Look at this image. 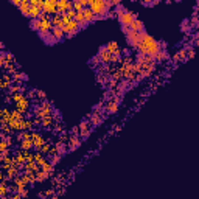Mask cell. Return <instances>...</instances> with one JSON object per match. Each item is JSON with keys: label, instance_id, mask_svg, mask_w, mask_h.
<instances>
[{"label": "cell", "instance_id": "6da1fadb", "mask_svg": "<svg viewBox=\"0 0 199 199\" xmlns=\"http://www.w3.org/2000/svg\"><path fill=\"white\" fill-rule=\"evenodd\" d=\"M89 8L97 14L98 20L100 19H106L107 13L112 8V2H107V0H89Z\"/></svg>", "mask_w": 199, "mask_h": 199}, {"label": "cell", "instance_id": "7a4b0ae2", "mask_svg": "<svg viewBox=\"0 0 199 199\" xmlns=\"http://www.w3.org/2000/svg\"><path fill=\"white\" fill-rule=\"evenodd\" d=\"M135 19H139V17H137V13L129 11V9H126L124 13L118 14V20H120V24H121V27H128V28H129Z\"/></svg>", "mask_w": 199, "mask_h": 199}, {"label": "cell", "instance_id": "3957f363", "mask_svg": "<svg viewBox=\"0 0 199 199\" xmlns=\"http://www.w3.org/2000/svg\"><path fill=\"white\" fill-rule=\"evenodd\" d=\"M62 30H64V33H65V38H72V36H75V34L80 31L81 27H80V24L73 19V20H70L67 25H64Z\"/></svg>", "mask_w": 199, "mask_h": 199}, {"label": "cell", "instance_id": "277c9868", "mask_svg": "<svg viewBox=\"0 0 199 199\" xmlns=\"http://www.w3.org/2000/svg\"><path fill=\"white\" fill-rule=\"evenodd\" d=\"M31 140L34 143V151H39L40 148H42V145L47 143V137H44L38 131H31Z\"/></svg>", "mask_w": 199, "mask_h": 199}, {"label": "cell", "instance_id": "5b68a950", "mask_svg": "<svg viewBox=\"0 0 199 199\" xmlns=\"http://www.w3.org/2000/svg\"><path fill=\"white\" fill-rule=\"evenodd\" d=\"M44 13L50 16L58 14V0H44Z\"/></svg>", "mask_w": 199, "mask_h": 199}, {"label": "cell", "instance_id": "8992f818", "mask_svg": "<svg viewBox=\"0 0 199 199\" xmlns=\"http://www.w3.org/2000/svg\"><path fill=\"white\" fill-rule=\"evenodd\" d=\"M98 56H100V59H101V64H104V65H111L112 55H111V51L106 48V45H104V47H100Z\"/></svg>", "mask_w": 199, "mask_h": 199}, {"label": "cell", "instance_id": "52a82bcc", "mask_svg": "<svg viewBox=\"0 0 199 199\" xmlns=\"http://www.w3.org/2000/svg\"><path fill=\"white\" fill-rule=\"evenodd\" d=\"M90 128H92V124H90V121L89 120H82L80 123V137L84 140V139H87L89 135H90Z\"/></svg>", "mask_w": 199, "mask_h": 199}, {"label": "cell", "instance_id": "ba28073f", "mask_svg": "<svg viewBox=\"0 0 199 199\" xmlns=\"http://www.w3.org/2000/svg\"><path fill=\"white\" fill-rule=\"evenodd\" d=\"M81 142H82V139H81L80 135H70V139H69V142H67V148H69V151H75V149H78L81 146Z\"/></svg>", "mask_w": 199, "mask_h": 199}, {"label": "cell", "instance_id": "9c48e42d", "mask_svg": "<svg viewBox=\"0 0 199 199\" xmlns=\"http://www.w3.org/2000/svg\"><path fill=\"white\" fill-rule=\"evenodd\" d=\"M14 106H16L14 109H17V111H20L22 114H25V112H28V111H30V106H31V104H30V100L25 97L24 100H20V101H19V103H16Z\"/></svg>", "mask_w": 199, "mask_h": 199}, {"label": "cell", "instance_id": "30bf717a", "mask_svg": "<svg viewBox=\"0 0 199 199\" xmlns=\"http://www.w3.org/2000/svg\"><path fill=\"white\" fill-rule=\"evenodd\" d=\"M40 170H42V171H45V173H48V174H50V177H53V176H55V165H53L48 159H44V162L40 163Z\"/></svg>", "mask_w": 199, "mask_h": 199}, {"label": "cell", "instance_id": "8fae6325", "mask_svg": "<svg viewBox=\"0 0 199 199\" xmlns=\"http://www.w3.org/2000/svg\"><path fill=\"white\" fill-rule=\"evenodd\" d=\"M86 120H89L92 126H98V124H101V121H103V115L95 114V112H90V114H87Z\"/></svg>", "mask_w": 199, "mask_h": 199}, {"label": "cell", "instance_id": "7c38bea8", "mask_svg": "<svg viewBox=\"0 0 199 199\" xmlns=\"http://www.w3.org/2000/svg\"><path fill=\"white\" fill-rule=\"evenodd\" d=\"M53 148H55V151H56L58 154H61V156H64V154L69 151V148H67V143H64V142H61V140L55 142V143H53Z\"/></svg>", "mask_w": 199, "mask_h": 199}, {"label": "cell", "instance_id": "4fadbf2b", "mask_svg": "<svg viewBox=\"0 0 199 199\" xmlns=\"http://www.w3.org/2000/svg\"><path fill=\"white\" fill-rule=\"evenodd\" d=\"M118 101H114V100H111V101H106V107H104V112L106 114H115L117 111H118Z\"/></svg>", "mask_w": 199, "mask_h": 199}, {"label": "cell", "instance_id": "5bb4252c", "mask_svg": "<svg viewBox=\"0 0 199 199\" xmlns=\"http://www.w3.org/2000/svg\"><path fill=\"white\" fill-rule=\"evenodd\" d=\"M82 13H84V17H86V22L87 24H90V22H93V20H98V17H97V14L87 6V8H84L82 9Z\"/></svg>", "mask_w": 199, "mask_h": 199}, {"label": "cell", "instance_id": "9a60e30c", "mask_svg": "<svg viewBox=\"0 0 199 199\" xmlns=\"http://www.w3.org/2000/svg\"><path fill=\"white\" fill-rule=\"evenodd\" d=\"M19 149H22V151H31V149H34V143H33V140H31V139L22 140V142L19 143Z\"/></svg>", "mask_w": 199, "mask_h": 199}, {"label": "cell", "instance_id": "2e32d148", "mask_svg": "<svg viewBox=\"0 0 199 199\" xmlns=\"http://www.w3.org/2000/svg\"><path fill=\"white\" fill-rule=\"evenodd\" d=\"M55 123H56L55 117H53V115H50V117H47V118H42V124H40V128L51 131V128L55 126Z\"/></svg>", "mask_w": 199, "mask_h": 199}, {"label": "cell", "instance_id": "e0dca14e", "mask_svg": "<svg viewBox=\"0 0 199 199\" xmlns=\"http://www.w3.org/2000/svg\"><path fill=\"white\" fill-rule=\"evenodd\" d=\"M20 174H22V171H19V170L14 168V166H11V168H8V170L5 171V176H6L8 181H13L14 177H17V176H20Z\"/></svg>", "mask_w": 199, "mask_h": 199}, {"label": "cell", "instance_id": "ac0fdd59", "mask_svg": "<svg viewBox=\"0 0 199 199\" xmlns=\"http://www.w3.org/2000/svg\"><path fill=\"white\" fill-rule=\"evenodd\" d=\"M51 25H53V28H62L64 27V24H62V14L51 16Z\"/></svg>", "mask_w": 199, "mask_h": 199}, {"label": "cell", "instance_id": "d6986e66", "mask_svg": "<svg viewBox=\"0 0 199 199\" xmlns=\"http://www.w3.org/2000/svg\"><path fill=\"white\" fill-rule=\"evenodd\" d=\"M156 70V64H149V65H143V72L140 73L143 78H149Z\"/></svg>", "mask_w": 199, "mask_h": 199}, {"label": "cell", "instance_id": "ffe728a7", "mask_svg": "<svg viewBox=\"0 0 199 199\" xmlns=\"http://www.w3.org/2000/svg\"><path fill=\"white\" fill-rule=\"evenodd\" d=\"M129 28H131V30H134V31H137V33H140V31H145V24H143L140 19H135Z\"/></svg>", "mask_w": 199, "mask_h": 199}, {"label": "cell", "instance_id": "44dd1931", "mask_svg": "<svg viewBox=\"0 0 199 199\" xmlns=\"http://www.w3.org/2000/svg\"><path fill=\"white\" fill-rule=\"evenodd\" d=\"M51 36L56 39V42H59V40H62L65 38V33H64L62 28H53L51 30Z\"/></svg>", "mask_w": 199, "mask_h": 199}, {"label": "cell", "instance_id": "7402d4cb", "mask_svg": "<svg viewBox=\"0 0 199 199\" xmlns=\"http://www.w3.org/2000/svg\"><path fill=\"white\" fill-rule=\"evenodd\" d=\"M30 8H31L30 2H28V0H22V3H20L19 9H20V13H22L24 16H28V17H30Z\"/></svg>", "mask_w": 199, "mask_h": 199}, {"label": "cell", "instance_id": "603a6c76", "mask_svg": "<svg viewBox=\"0 0 199 199\" xmlns=\"http://www.w3.org/2000/svg\"><path fill=\"white\" fill-rule=\"evenodd\" d=\"M156 62H165V61H168L170 59V55H168V51L166 50H160L159 53L156 55Z\"/></svg>", "mask_w": 199, "mask_h": 199}, {"label": "cell", "instance_id": "cb8c5ba5", "mask_svg": "<svg viewBox=\"0 0 199 199\" xmlns=\"http://www.w3.org/2000/svg\"><path fill=\"white\" fill-rule=\"evenodd\" d=\"M109 80H111V76H109V75L97 73V82H98V84H101V86L107 87V82H109Z\"/></svg>", "mask_w": 199, "mask_h": 199}, {"label": "cell", "instance_id": "d4e9b609", "mask_svg": "<svg viewBox=\"0 0 199 199\" xmlns=\"http://www.w3.org/2000/svg\"><path fill=\"white\" fill-rule=\"evenodd\" d=\"M62 131H65L64 123H62V121H56V123H55V126L51 128V131H50V132H51V134H58V135H59Z\"/></svg>", "mask_w": 199, "mask_h": 199}, {"label": "cell", "instance_id": "484cf974", "mask_svg": "<svg viewBox=\"0 0 199 199\" xmlns=\"http://www.w3.org/2000/svg\"><path fill=\"white\" fill-rule=\"evenodd\" d=\"M9 193V185H8V181H0V196H8Z\"/></svg>", "mask_w": 199, "mask_h": 199}, {"label": "cell", "instance_id": "4316f807", "mask_svg": "<svg viewBox=\"0 0 199 199\" xmlns=\"http://www.w3.org/2000/svg\"><path fill=\"white\" fill-rule=\"evenodd\" d=\"M14 185H17V187H28V182L24 179V176L20 174V176H17V177H14L13 181H11Z\"/></svg>", "mask_w": 199, "mask_h": 199}, {"label": "cell", "instance_id": "83f0119b", "mask_svg": "<svg viewBox=\"0 0 199 199\" xmlns=\"http://www.w3.org/2000/svg\"><path fill=\"white\" fill-rule=\"evenodd\" d=\"M36 179H38V182H44V181H47V179H50V174L40 170L39 173H36Z\"/></svg>", "mask_w": 199, "mask_h": 199}, {"label": "cell", "instance_id": "f1b7e54d", "mask_svg": "<svg viewBox=\"0 0 199 199\" xmlns=\"http://www.w3.org/2000/svg\"><path fill=\"white\" fill-rule=\"evenodd\" d=\"M89 64H90V67H97V69H98V67L101 65V59H100V56H98V55H97V56H93V58L90 59V62H89Z\"/></svg>", "mask_w": 199, "mask_h": 199}, {"label": "cell", "instance_id": "f546056e", "mask_svg": "<svg viewBox=\"0 0 199 199\" xmlns=\"http://www.w3.org/2000/svg\"><path fill=\"white\" fill-rule=\"evenodd\" d=\"M69 139H70V132H67V131H62V132L58 135V140H61V142H64V143H67Z\"/></svg>", "mask_w": 199, "mask_h": 199}, {"label": "cell", "instance_id": "4dcf8cb0", "mask_svg": "<svg viewBox=\"0 0 199 199\" xmlns=\"http://www.w3.org/2000/svg\"><path fill=\"white\" fill-rule=\"evenodd\" d=\"M30 27H31V30H34V31H39V28H40V20H39V19H31V22H30Z\"/></svg>", "mask_w": 199, "mask_h": 199}, {"label": "cell", "instance_id": "1f68e13d", "mask_svg": "<svg viewBox=\"0 0 199 199\" xmlns=\"http://www.w3.org/2000/svg\"><path fill=\"white\" fill-rule=\"evenodd\" d=\"M11 97H13V103L16 104V103H19L20 100H24L27 95H25V93H22V92H19V93H14V95H11Z\"/></svg>", "mask_w": 199, "mask_h": 199}, {"label": "cell", "instance_id": "d6a6232c", "mask_svg": "<svg viewBox=\"0 0 199 199\" xmlns=\"http://www.w3.org/2000/svg\"><path fill=\"white\" fill-rule=\"evenodd\" d=\"M25 162H34V153L33 151H24Z\"/></svg>", "mask_w": 199, "mask_h": 199}, {"label": "cell", "instance_id": "836d02e7", "mask_svg": "<svg viewBox=\"0 0 199 199\" xmlns=\"http://www.w3.org/2000/svg\"><path fill=\"white\" fill-rule=\"evenodd\" d=\"M190 28H199V17L193 14V17L190 19Z\"/></svg>", "mask_w": 199, "mask_h": 199}, {"label": "cell", "instance_id": "e575fe53", "mask_svg": "<svg viewBox=\"0 0 199 199\" xmlns=\"http://www.w3.org/2000/svg\"><path fill=\"white\" fill-rule=\"evenodd\" d=\"M177 55L181 56V61H182V62H185V61L188 59V56H187V48H185V47H184V48H181V50L177 51Z\"/></svg>", "mask_w": 199, "mask_h": 199}, {"label": "cell", "instance_id": "d590c367", "mask_svg": "<svg viewBox=\"0 0 199 199\" xmlns=\"http://www.w3.org/2000/svg\"><path fill=\"white\" fill-rule=\"evenodd\" d=\"M44 193H45V198L50 199V198H53V196L56 195V190H55V187H50V188H47Z\"/></svg>", "mask_w": 199, "mask_h": 199}, {"label": "cell", "instance_id": "8d00e7d4", "mask_svg": "<svg viewBox=\"0 0 199 199\" xmlns=\"http://www.w3.org/2000/svg\"><path fill=\"white\" fill-rule=\"evenodd\" d=\"M44 159H45V156H44L40 151H34V160L38 162V165H40V163L44 162Z\"/></svg>", "mask_w": 199, "mask_h": 199}, {"label": "cell", "instance_id": "74e56055", "mask_svg": "<svg viewBox=\"0 0 199 199\" xmlns=\"http://www.w3.org/2000/svg\"><path fill=\"white\" fill-rule=\"evenodd\" d=\"M8 148H9V145H8L6 139H2V140H0V153H5V151H8Z\"/></svg>", "mask_w": 199, "mask_h": 199}, {"label": "cell", "instance_id": "f35d334b", "mask_svg": "<svg viewBox=\"0 0 199 199\" xmlns=\"http://www.w3.org/2000/svg\"><path fill=\"white\" fill-rule=\"evenodd\" d=\"M48 159H50V162H51L53 165H58V163H59V160L62 159V156H61V154H53V156H50Z\"/></svg>", "mask_w": 199, "mask_h": 199}, {"label": "cell", "instance_id": "ab89813d", "mask_svg": "<svg viewBox=\"0 0 199 199\" xmlns=\"http://www.w3.org/2000/svg\"><path fill=\"white\" fill-rule=\"evenodd\" d=\"M118 87V81H115V80H109V82H107V90H114V89H117Z\"/></svg>", "mask_w": 199, "mask_h": 199}, {"label": "cell", "instance_id": "60d3db41", "mask_svg": "<svg viewBox=\"0 0 199 199\" xmlns=\"http://www.w3.org/2000/svg\"><path fill=\"white\" fill-rule=\"evenodd\" d=\"M181 28H182V31H184V33H185V31L188 33V31L191 30V28H190V20H188V19L182 20V27H181Z\"/></svg>", "mask_w": 199, "mask_h": 199}, {"label": "cell", "instance_id": "b9f144b4", "mask_svg": "<svg viewBox=\"0 0 199 199\" xmlns=\"http://www.w3.org/2000/svg\"><path fill=\"white\" fill-rule=\"evenodd\" d=\"M185 48H187V56H188V59H191V58L195 56V47H191V45H185Z\"/></svg>", "mask_w": 199, "mask_h": 199}, {"label": "cell", "instance_id": "7bdbcfd3", "mask_svg": "<svg viewBox=\"0 0 199 199\" xmlns=\"http://www.w3.org/2000/svg\"><path fill=\"white\" fill-rule=\"evenodd\" d=\"M11 84H13V82L2 80V82H0V89H2V90H6V89H9V87H11Z\"/></svg>", "mask_w": 199, "mask_h": 199}, {"label": "cell", "instance_id": "ee69618b", "mask_svg": "<svg viewBox=\"0 0 199 199\" xmlns=\"http://www.w3.org/2000/svg\"><path fill=\"white\" fill-rule=\"evenodd\" d=\"M70 135H80V124H76V126H73L70 131Z\"/></svg>", "mask_w": 199, "mask_h": 199}, {"label": "cell", "instance_id": "f6af8a7d", "mask_svg": "<svg viewBox=\"0 0 199 199\" xmlns=\"http://www.w3.org/2000/svg\"><path fill=\"white\" fill-rule=\"evenodd\" d=\"M45 42H47V44H50V45H53V44H56V39H55V38H53V36H51V33H50V34H48V36H47V38H45Z\"/></svg>", "mask_w": 199, "mask_h": 199}, {"label": "cell", "instance_id": "bcb514c9", "mask_svg": "<svg viewBox=\"0 0 199 199\" xmlns=\"http://www.w3.org/2000/svg\"><path fill=\"white\" fill-rule=\"evenodd\" d=\"M9 199H24V198H22L19 193H11V195H9Z\"/></svg>", "mask_w": 199, "mask_h": 199}, {"label": "cell", "instance_id": "7dc6e473", "mask_svg": "<svg viewBox=\"0 0 199 199\" xmlns=\"http://www.w3.org/2000/svg\"><path fill=\"white\" fill-rule=\"evenodd\" d=\"M123 55L124 56H131V48H123Z\"/></svg>", "mask_w": 199, "mask_h": 199}, {"label": "cell", "instance_id": "c3c4849f", "mask_svg": "<svg viewBox=\"0 0 199 199\" xmlns=\"http://www.w3.org/2000/svg\"><path fill=\"white\" fill-rule=\"evenodd\" d=\"M11 3H13V5H16V6H20L22 0H11Z\"/></svg>", "mask_w": 199, "mask_h": 199}, {"label": "cell", "instance_id": "681fc988", "mask_svg": "<svg viewBox=\"0 0 199 199\" xmlns=\"http://www.w3.org/2000/svg\"><path fill=\"white\" fill-rule=\"evenodd\" d=\"M120 5H121V3H120L118 0H112V6H117V8H118Z\"/></svg>", "mask_w": 199, "mask_h": 199}, {"label": "cell", "instance_id": "f907efd6", "mask_svg": "<svg viewBox=\"0 0 199 199\" xmlns=\"http://www.w3.org/2000/svg\"><path fill=\"white\" fill-rule=\"evenodd\" d=\"M193 42H195V47H199V38H198V39H195Z\"/></svg>", "mask_w": 199, "mask_h": 199}, {"label": "cell", "instance_id": "816d5d0a", "mask_svg": "<svg viewBox=\"0 0 199 199\" xmlns=\"http://www.w3.org/2000/svg\"><path fill=\"white\" fill-rule=\"evenodd\" d=\"M50 199H59V195H58V193H56V195H55V196H53V198H50Z\"/></svg>", "mask_w": 199, "mask_h": 199}]
</instances>
